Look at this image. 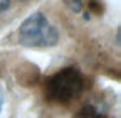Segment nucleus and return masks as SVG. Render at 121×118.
<instances>
[{
  "instance_id": "obj_7",
  "label": "nucleus",
  "mask_w": 121,
  "mask_h": 118,
  "mask_svg": "<svg viewBox=\"0 0 121 118\" xmlns=\"http://www.w3.org/2000/svg\"><path fill=\"white\" fill-rule=\"evenodd\" d=\"M4 98H5V95H4V88H0V111H2V106H4Z\"/></svg>"
},
{
  "instance_id": "obj_2",
  "label": "nucleus",
  "mask_w": 121,
  "mask_h": 118,
  "mask_svg": "<svg viewBox=\"0 0 121 118\" xmlns=\"http://www.w3.org/2000/svg\"><path fill=\"white\" fill-rule=\"evenodd\" d=\"M19 41L27 47H51L59 41V32L47 22L44 14L35 12L29 15L19 27Z\"/></svg>"
},
{
  "instance_id": "obj_5",
  "label": "nucleus",
  "mask_w": 121,
  "mask_h": 118,
  "mask_svg": "<svg viewBox=\"0 0 121 118\" xmlns=\"http://www.w3.org/2000/svg\"><path fill=\"white\" fill-rule=\"evenodd\" d=\"M71 9H72L74 12H81L82 2H81V0H71Z\"/></svg>"
},
{
  "instance_id": "obj_3",
  "label": "nucleus",
  "mask_w": 121,
  "mask_h": 118,
  "mask_svg": "<svg viewBox=\"0 0 121 118\" xmlns=\"http://www.w3.org/2000/svg\"><path fill=\"white\" fill-rule=\"evenodd\" d=\"M72 118H109V116H106V115H104L98 106H94V105H86V106H82L81 110L76 111V115H74Z\"/></svg>"
},
{
  "instance_id": "obj_6",
  "label": "nucleus",
  "mask_w": 121,
  "mask_h": 118,
  "mask_svg": "<svg viewBox=\"0 0 121 118\" xmlns=\"http://www.w3.org/2000/svg\"><path fill=\"white\" fill-rule=\"evenodd\" d=\"M9 5H10V0H0V12L9 9Z\"/></svg>"
},
{
  "instance_id": "obj_4",
  "label": "nucleus",
  "mask_w": 121,
  "mask_h": 118,
  "mask_svg": "<svg viewBox=\"0 0 121 118\" xmlns=\"http://www.w3.org/2000/svg\"><path fill=\"white\" fill-rule=\"evenodd\" d=\"M87 7L93 10L94 14H101V12H103V5L98 2V0H89V2H87Z\"/></svg>"
},
{
  "instance_id": "obj_1",
  "label": "nucleus",
  "mask_w": 121,
  "mask_h": 118,
  "mask_svg": "<svg viewBox=\"0 0 121 118\" xmlns=\"http://www.w3.org/2000/svg\"><path fill=\"white\" fill-rule=\"evenodd\" d=\"M82 88H84V78L81 71L76 68H64L45 79L44 93L49 101L66 105L76 96H79Z\"/></svg>"
}]
</instances>
